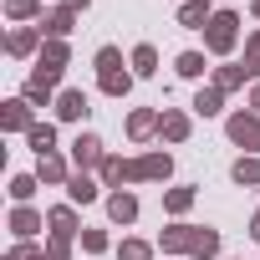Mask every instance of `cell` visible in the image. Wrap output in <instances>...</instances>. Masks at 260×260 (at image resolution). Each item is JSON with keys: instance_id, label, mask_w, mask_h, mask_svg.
Returning a JSON list of instances; mask_svg holds the SVG:
<instances>
[{"instance_id": "1", "label": "cell", "mask_w": 260, "mask_h": 260, "mask_svg": "<svg viewBox=\"0 0 260 260\" xmlns=\"http://www.w3.org/2000/svg\"><path fill=\"white\" fill-rule=\"evenodd\" d=\"M240 11H214V21L204 26V51L209 56H230L235 46H240Z\"/></svg>"}, {"instance_id": "2", "label": "cell", "mask_w": 260, "mask_h": 260, "mask_svg": "<svg viewBox=\"0 0 260 260\" xmlns=\"http://www.w3.org/2000/svg\"><path fill=\"white\" fill-rule=\"evenodd\" d=\"M224 138H230L235 148H245V153H260V112H250V107L230 112V117H224Z\"/></svg>"}, {"instance_id": "3", "label": "cell", "mask_w": 260, "mask_h": 260, "mask_svg": "<svg viewBox=\"0 0 260 260\" xmlns=\"http://www.w3.org/2000/svg\"><path fill=\"white\" fill-rule=\"evenodd\" d=\"M36 122H41V117H36V107H31V102H26L21 92L0 102V127H6V133H21V138H26Z\"/></svg>"}, {"instance_id": "4", "label": "cell", "mask_w": 260, "mask_h": 260, "mask_svg": "<svg viewBox=\"0 0 260 260\" xmlns=\"http://www.w3.org/2000/svg\"><path fill=\"white\" fill-rule=\"evenodd\" d=\"M67 158H72V169H77V174H92V169H102L107 148H102V138H97V133H77V138H72V148H67Z\"/></svg>"}, {"instance_id": "5", "label": "cell", "mask_w": 260, "mask_h": 260, "mask_svg": "<svg viewBox=\"0 0 260 260\" xmlns=\"http://www.w3.org/2000/svg\"><path fill=\"white\" fill-rule=\"evenodd\" d=\"M51 112H56V122H87V112H92V97H87L82 87H61Z\"/></svg>"}, {"instance_id": "6", "label": "cell", "mask_w": 260, "mask_h": 260, "mask_svg": "<svg viewBox=\"0 0 260 260\" xmlns=\"http://www.w3.org/2000/svg\"><path fill=\"white\" fill-rule=\"evenodd\" d=\"M133 169H138V184H164V179H174V153L148 148L143 158H133Z\"/></svg>"}, {"instance_id": "7", "label": "cell", "mask_w": 260, "mask_h": 260, "mask_svg": "<svg viewBox=\"0 0 260 260\" xmlns=\"http://www.w3.org/2000/svg\"><path fill=\"white\" fill-rule=\"evenodd\" d=\"M46 230L56 235V240H82V214H77V204H51L46 209Z\"/></svg>"}, {"instance_id": "8", "label": "cell", "mask_w": 260, "mask_h": 260, "mask_svg": "<svg viewBox=\"0 0 260 260\" xmlns=\"http://www.w3.org/2000/svg\"><path fill=\"white\" fill-rule=\"evenodd\" d=\"M97 179H102V189L112 194V189H122V184H138V169H133V158L107 153V158H102V169H97Z\"/></svg>"}, {"instance_id": "9", "label": "cell", "mask_w": 260, "mask_h": 260, "mask_svg": "<svg viewBox=\"0 0 260 260\" xmlns=\"http://www.w3.org/2000/svg\"><path fill=\"white\" fill-rule=\"evenodd\" d=\"M36 31H41L46 41H67V36L77 31V11H67V6H51V11H41Z\"/></svg>"}, {"instance_id": "10", "label": "cell", "mask_w": 260, "mask_h": 260, "mask_svg": "<svg viewBox=\"0 0 260 260\" xmlns=\"http://www.w3.org/2000/svg\"><path fill=\"white\" fill-rule=\"evenodd\" d=\"M72 67V46L67 41H41V56H36V72L41 77H51V82H61V72Z\"/></svg>"}, {"instance_id": "11", "label": "cell", "mask_w": 260, "mask_h": 260, "mask_svg": "<svg viewBox=\"0 0 260 260\" xmlns=\"http://www.w3.org/2000/svg\"><path fill=\"white\" fill-rule=\"evenodd\" d=\"M194 230H199V224H184V219H174L169 230H158V240H153L158 255H189V250H194Z\"/></svg>"}, {"instance_id": "12", "label": "cell", "mask_w": 260, "mask_h": 260, "mask_svg": "<svg viewBox=\"0 0 260 260\" xmlns=\"http://www.w3.org/2000/svg\"><path fill=\"white\" fill-rule=\"evenodd\" d=\"M72 174H77V169H72V158H61V153L36 158V179H41V189H67Z\"/></svg>"}, {"instance_id": "13", "label": "cell", "mask_w": 260, "mask_h": 260, "mask_svg": "<svg viewBox=\"0 0 260 260\" xmlns=\"http://www.w3.org/2000/svg\"><path fill=\"white\" fill-rule=\"evenodd\" d=\"M41 41H46V36H41L36 26H16V31L6 36V51H11L16 61H31V56H41Z\"/></svg>"}, {"instance_id": "14", "label": "cell", "mask_w": 260, "mask_h": 260, "mask_svg": "<svg viewBox=\"0 0 260 260\" xmlns=\"http://www.w3.org/2000/svg\"><path fill=\"white\" fill-rule=\"evenodd\" d=\"M41 224H46V219H41V209H31V204H16V209L6 214V230H11L16 240H36Z\"/></svg>"}, {"instance_id": "15", "label": "cell", "mask_w": 260, "mask_h": 260, "mask_svg": "<svg viewBox=\"0 0 260 260\" xmlns=\"http://www.w3.org/2000/svg\"><path fill=\"white\" fill-rule=\"evenodd\" d=\"M189 133H194L189 112H184V107H164V117H158V138H164V143H189Z\"/></svg>"}, {"instance_id": "16", "label": "cell", "mask_w": 260, "mask_h": 260, "mask_svg": "<svg viewBox=\"0 0 260 260\" xmlns=\"http://www.w3.org/2000/svg\"><path fill=\"white\" fill-rule=\"evenodd\" d=\"M158 107H133V112H127V138H133V143H148V138H158Z\"/></svg>"}, {"instance_id": "17", "label": "cell", "mask_w": 260, "mask_h": 260, "mask_svg": "<svg viewBox=\"0 0 260 260\" xmlns=\"http://www.w3.org/2000/svg\"><path fill=\"white\" fill-rule=\"evenodd\" d=\"M21 97H26L36 112H41V107H56V82H51V77H41V72H31V77L21 82Z\"/></svg>"}, {"instance_id": "18", "label": "cell", "mask_w": 260, "mask_h": 260, "mask_svg": "<svg viewBox=\"0 0 260 260\" xmlns=\"http://www.w3.org/2000/svg\"><path fill=\"white\" fill-rule=\"evenodd\" d=\"M107 219L127 230V224L138 219V194H133V189H112V194H107Z\"/></svg>"}, {"instance_id": "19", "label": "cell", "mask_w": 260, "mask_h": 260, "mask_svg": "<svg viewBox=\"0 0 260 260\" xmlns=\"http://www.w3.org/2000/svg\"><path fill=\"white\" fill-rule=\"evenodd\" d=\"M97 199H102V179H92V174L67 179V204H97Z\"/></svg>"}, {"instance_id": "20", "label": "cell", "mask_w": 260, "mask_h": 260, "mask_svg": "<svg viewBox=\"0 0 260 260\" xmlns=\"http://www.w3.org/2000/svg\"><path fill=\"white\" fill-rule=\"evenodd\" d=\"M194 199H199V189H194V184H174V189H164V214L184 219V214L194 209Z\"/></svg>"}, {"instance_id": "21", "label": "cell", "mask_w": 260, "mask_h": 260, "mask_svg": "<svg viewBox=\"0 0 260 260\" xmlns=\"http://www.w3.org/2000/svg\"><path fill=\"white\" fill-rule=\"evenodd\" d=\"M133 82H138L133 67H117V72H102V77H97V92H102V97H127Z\"/></svg>"}, {"instance_id": "22", "label": "cell", "mask_w": 260, "mask_h": 260, "mask_svg": "<svg viewBox=\"0 0 260 260\" xmlns=\"http://www.w3.org/2000/svg\"><path fill=\"white\" fill-rule=\"evenodd\" d=\"M214 21V6H209V0H184V6H179V26L184 31H204Z\"/></svg>"}, {"instance_id": "23", "label": "cell", "mask_w": 260, "mask_h": 260, "mask_svg": "<svg viewBox=\"0 0 260 260\" xmlns=\"http://www.w3.org/2000/svg\"><path fill=\"white\" fill-rule=\"evenodd\" d=\"M219 245H224L219 230H214V224H199V230H194V250H189V260H219Z\"/></svg>"}, {"instance_id": "24", "label": "cell", "mask_w": 260, "mask_h": 260, "mask_svg": "<svg viewBox=\"0 0 260 260\" xmlns=\"http://www.w3.org/2000/svg\"><path fill=\"white\" fill-rule=\"evenodd\" d=\"M230 179H235L240 189H260V153H240V158L230 164Z\"/></svg>"}, {"instance_id": "25", "label": "cell", "mask_w": 260, "mask_h": 260, "mask_svg": "<svg viewBox=\"0 0 260 260\" xmlns=\"http://www.w3.org/2000/svg\"><path fill=\"white\" fill-rule=\"evenodd\" d=\"M127 67H133V77H158V46L153 41H138L133 56H127Z\"/></svg>"}, {"instance_id": "26", "label": "cell", "mask_w": 260, "mask_h": 260, "mask_svg": "<svg viewBox=\"0 0 260 260\" xmlns=\"http://www.w3.org/2000/svg\"><path fill=\"white\" fill-rule=\"evenodd\" d=\"M189 107H194V117H219V112H224V92L209 82V87H199V92H194V102H189Z\"/></svg>"}, {"instance_id": "27", "label": "cell", "mask_w": 260, "mask_h": 260, "mask_svg": "<svg viewBox=\"0 0 260 260\" xmlns=\"http://www.w3.org/2000/svg\"><path fill=\"white\" fill-rule=\"evenodd\" d=\"M26 148H31L36 158H46V153H56V122H36L31 133H26Z\"/></svg>"}, {"instance_id": "28", "label": "cell", "mask_w": 260, "mask_h": 260, "mask_svg": "<svg viewBox=\"0 0 260 260\" xmlns=\"http://www.w3.org/2000/svg\"><path fill=\"white\" fill-rule=\"evenodd\" d=\"M204 56H209V51H179V56H174V72H179L184 82H199V77L209 72V61H204Z\"/></svg>"}, {"instance_id": "29", "label": "cell", "mask_w": 260, "mask_h": 260, "mask_svg": "<svg viewBox=\"0 0 260 260\" xmlns=\"http://www.w3.org/2000/svg\"><path fill=\"white\" fill-rule=\"evenodd\" d=\"M245 82H250V72H245L240 61H224V67H214V87H219L224 97H230V92H240Z\"/></svg>"}, {"instance_id": "30", "label": "cell", "mask_w": 260, "mask_h": 260, "mask_svg": "<svg viewBox=\"0 0 260 260\" xmlns=\"http://www.w3.org/2000/svg\"><path fill=\"white\" fill-rule=\"evenodd\" d=\"M158 255V245H148V240H138V235H127L122 245H117V260H153Z\"/></svg>"}, {"instance_id": "31", "label": "cell", "mask_w": 260, "mask_h": 260, "mask_svg": "<svg viewBox=\"0 0 260 260\" xmlns=\"http://www.w3.org/2000/svg\"><path fill=\"white\" fill-rule=\"evenodd\" d=\"M36 189H41V179H36V174H11V199H16V204H31V199H36Z\"/></svg>"}, {"instance_id": "32", "label": "cell", "mask_w": 260, "mask_h": 260, "mask_svg": "<svg viewBox=\"0 0 260 260\" xmlns=\"http://www.w3.org/2000/svg\"><path fill=\"white\" fill-rule=\"evenodd\" d=\"M6 16H11L16 26H26V21H41V0H6Z\"/></svg>"}, {"instance_id": "33", "label": "cell", "mask_w": 260, "mask_h": 260, "mask_svg": "<svg viewBox=\"0 0 260 260\" xmlns=\"http://www.w3.org/2000/svg\"><path fill=\"white\" fill-rule=\"evenodd\" d=\"M240 67L250 72V82H260V31L245 36V56H240Z\"/></svg>"}, {"instance_id": "34", "label": "cell", "mask_w": 260, "mask_h": 260, "mask_svg": "<svg viewBox=\"0 0 260 260\" xmlns=\"http://www.w3.org/2000/svg\"><path fill=\"white\" fill-rule=\"evenodd\" d=\"M92 67H97V77H102V72H117V67H127V61H122V51H117V46H97Z\"/></svg>"}, {"instance_id": "35", "label": "cell", "mask_w": 260, "mask_h": 260, "mask_svg": "<svg viewBox=\"0 0 260 260\" xmlns=\"http://www.w3.org/2000/svg\"><path fill=\"white\" fill-rule=\"evenodd\" d=\"M82 250H87V255H107V250H112V235H107V230H82Z\"/></svg>"}, {"instance_id": "36", "label": "cell", "mask_w": 260, "mask_h": 260, "mask_svg": "<svg viewBox=\"0 0 260 260\" xmlns=\"http://www.w3.org/2000/svg\"><path fill=\"white\" fill-rule=\"evenodd\" d=\"M6 260H46V245H31V240H16L6 250Z\"/></svg>"}, {"instance_id": "37", "label": "cell", "mask_w": 260, "mask_h": 260, "mask_svg": "<svg viewBox=\"0 0 260 260\" xmlns=\"http://www.w3.org/2000/svg\"><path fill=\"white\" fill-rule=\"evenodd\" d=\"M46 260H72V240H46Z\"/></svg>"}, {"instance_id": "38", "label": "cell", "mask_w": 260, "mask_h": 260, "mask_svg": "<svg viewBox=\"0 0 260 260\" xmlns=\"http://www.w3.org/2000/svg\"><path fill=\"white\" fill-rule=\"evenodd\" d=\"M61 6H67V11H77V16H82V11H87V6H92V0H61Z\"/></svg>"}, {"instance_id": "39", "label": "cell", "mask_w": 260, "mask_h": 260, "mask_svg": "<svg viewBox=\"0 0 260 260\" xmlns=\"http://www.w3.org/2000/svg\"><path fill=\"white\" fill-rule=\"evenodd\" d=\"M250 112H260V82L250 87Z\"/></svg>"}, {"instance_id": "40", "label": "cell", "mask_w": 260, "mask_h": 260, "mask_svg": "<svg viewBox=\"0 0 260 260\" xmlns=\"http://www.w3.org/2000/svg\"><path fill=\"white\" fill-rule=\"evenodd\" d=\"M250 240H255V245H260V214H255V219H250Z\"/></svg>"}, {"instance_id": "41", "label": "cell", "mask_w": 260, "mask_h": 260, "mask_svg": "<svg viewBox=\"0 0 260 260\" xmlns=\"http://www.w3.org/2000/svg\"><path fill=\"white\" fill-rule=\"evenodd\" d=\"M250 16H255V21H260V0H250Z\"/></svg>"}, {"instance_id": "42", "label": "cell", "mask_w": 260, "mask_h": 260, "mask_svg": "<svg viewBox=\"0 0 260 260\" xmlns=\"http://www.w3.org/2000/svg\"><path fill=\"white\" fill-rule=\"evenodd\" d=\"M179 6H184V0H179Z\"/></svg>"}]
</instances>
